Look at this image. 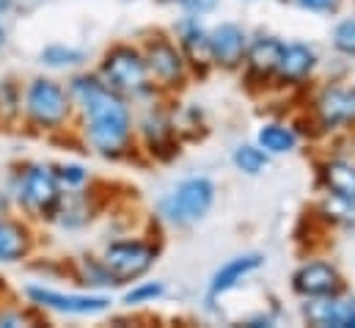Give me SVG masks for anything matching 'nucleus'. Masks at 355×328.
<instances>
[{"mask_svg": "<svg viewBox=\"0 0 355 328\" xmlns=\"http://www.w3.org/2000/svg\"><path fill=\"white\" fill-rule=\"evenodd\" d=\"M336 47L342 50V53H350L355 56V19H347V22H342L339 28H336Z\"/></svg>", "mask_w": 355, "mask_h": 328, "instance_id": "4be33fe9", "label": "nucleus"}, {"mask_svg": "<svg viewBox=\"0 0 355 328\" xmlns=\"http://www.w3.org/2000/svg\"><path fill=\"white\" fill-rule=\"evenodd\" d=\"M311 67H314V53H311L309 47H303V44H289V47H284L281 64H278V69H281L284 78L297 81V78L309 75Z\"/></svg>", "mask_w": 355, "mask_h": 328, "instance_id": "ddd939ff", "label": "nucleus"}, {"mask_svg": "<svg viewBox=\"0 0 355 328\" xmlns=\"http://www.w3.org/2000/svg\"><path fill=\"white\" fill-rule=\"evenodd\" d=\"M281 53H284V44L272 42V39H259L254 47H251V64L254 69L259 72H272L278 69L281 64Z\"/></svg>", "mask_w": 355, "mask_h": 328, "instance_id": "f3484780", "label": "nucleus"}, {"mask_svg": "<svg viewBox=\"0 0 355 328\" xmlns=\"http://www.w3.org/2000/svg\"><path fill=\"white\" fill-rule=\"evenodd\" d=\"M3 210H6V199H3V193H0V215H3Z\"/></svg>", "mask_w": 355, "mask_h": 328, "instance_id": "c85d7f7f", "label": "nucleus"}, {"mask_svg": "<svg viewBox=\"0 0 355 328\" xmlns=\"http://www.w3.org/2000/svg\"><path fill=\"white\" fill-rule=\"evenodd\" d=\"M190 11H209L215 6V0H182Z\"/></svg>", "mask_w": 355, "mask_h": 328, "instance_id": "393cba45", "label": "nucleus"}, {"mask_svg": "<svg viewBox=\"0 0 355 328\" xmlns=\"http://www.w3.org/2000/svg\"><path fill=\"white\" fill-rule=\"evenodd\" d=\"M320 110L328 124L347 122L350 116H355V94L347 88H334L320 99Z\"/></svg>", "mask_w": 355, "mask_h": 328, "instance_id": "f8f14e48", "label": "nucleus"}, {"mask_svg": "<svg viewBox=\"0 0 355 328\" xmlns=\"http://www.w3.org/2000/svg\"><path fill=\"white\" fill-rule=\"evenodd\" d=\"M309 320L317 326H334V328H355V301H322L306 306Z\"/></svg>", "mask_w": 355, "mask_h": 328, "instance_id": "9d476101", "label": "nucleus"}, {"mask_svg": "<svg viewBox=\"0 0 355 328\" xmlns=\"http://www.w3.org/2000/svg\"><path fill=\"white\" fill-rule=\"evenodd\" d=\"M22 199L31 210H39V213L53 210V204L58 202L55 177L47 168H31L25 174V182H22Z\"/></svg>", "mask_w": 355, "mask_h": 328, "instance_id": "0eeeda50", "label": "nucleus"}, {"mask_svg": "<svg viewBox=\"0 0 355 328\" xmlns=\"http://www.w3.org/2000/svg\"><path fill=\"white\" fill-rule=\"evenodd\" d=\"M234 163L240 165L245 174H259L267 165V155L257 147H240L234 152Z\"/></svg>", "mask_w": 355, "mask_h": 328, "instance_id": "6ab92c4d", "label": "nucleus"}, {"mask_svg": "<svg viewBox=\"0 0 355 328\" xmlns=\"http://www.w3.org/2000/svg\"><path fill=\"white\" fill-rule=\"evenodd\" d=\"M262 265V256L259 254H248V256H237V259H232L229 265H223L218 273H215V279H212V295H220V293H226V290H232L245 273H251V270H257Z\"/></svg>", "mask_w": 355, "mask_h": 328, "instance_id": "9b49d317", "label": "nucleus"}, {"mask_svg": "<svg viewBox=\"0 0 355 328\" xmlns=\"http://www.w3.org/2000/svg\"><path fill=\"white\" fill-rule=\"evenodd\" d=\"M28 110L39 124H61L67 116V97L50 81H36L28 91Z\"/></svg>", "mask_w": 355, "mask_h": 328, "instance_id": "20e7f679", "label": "nucleus"}, {"mask_svg": "<svg viewBox=\"0 0 355 328\" xmlns=\"http://www.w3.org/2000/svg\"><path fill=\"white\" fill-rule=\"evenodd\" d=\"M75 97L83 102L89 116V136L102 152H116L130 133V113L124 102L102 83L80 78L75 81Z\"/></svg>", "mask_w": 355, "mask_h": 328, "instance_id": "f257e3e1", "label": "nucleus"}, {"mask_svg": "<svg viewBox=\"0 0 355 328\" xmlns=\"http://www.w3.org/2000/svg\"><path fill=\"white\" fill-rule=\"evenodd\" d=\"M8 6H11V0H0V11H6Z\"/></svg>", "mask_w": 355, "mask_h": 328, "instance_id": "cd10ccee", "label": "nucleus"}, {"mask_svg": "<svg viewBox=\"0 0 355 328\" xmlns=\"http://www.w3.org/2000/svg\"><path fill=\"white\" fill-rule=\"evenodd\" d=\"M25 251H28V238H25V232H22L17 224L0 221V259L11 262V259H19Z\"/></svg>", "mask_w": 355, "mask_h": 328, "instance_id": "dca6fc26", "label": "nucleus"}, {"mask_svg": "<svg viewBox=\"0 0 355 328\" xmlns=\"http://www.w3.org/2000/svg\"><path fill=\"white\" fill-rule=\"evenodd\" d=\"M325 182L336 196L355 202V165L345 163V161L331 163L325 168Z\"/></svg>", "mask_w": 355, "mask_h": 328, "instance_id": "2eb2a0df", "label": "nucleus"}, {"mask_svg": "<svg viewBox=\"0 0 355 328\" xmlns=\"http://www.w3.org/2000/svg\"><path fill=\"white\" fill-rule=\"evenodd\" d=\"M42 61L50 64V67H72V64L83 61V53L80 50H67V47H47L42 53Z\"/></svg>", "mask_w": 355, "mask_h": 328, "instance_id": "aec40b11", "label": "nucleus"}, {"mask_svg": "<svg viewBox=\"0 0 355 328\" xmlns=\"http://www.w3.org/2000/svg\"><path fill=\"white\" fill-rule=\"evenodd\" d=\"M300 6H306V8H314V11H322V8H331L336 0H297Z\"/></svg>", "mask_w": 355, "mask_h": 328, "instance_id": "a878e982", "label": "nucleus"}, {"mask_svg": "<svg viewBox=\"0 0 355 328\" xmlns=\"http://www.w3.org/2000/svg\"><path fill=\"white\" fill-rule=\"evenodd\" d=\"M212 185L207 179H187L182 182L177 190L163 202V213L174 224H190L198 221L209 204H212Z\"/></svg>", "mask_w": 355, "mask_h": 328, "instance_id": "f03ea898", "label": "nucleus"}, {"mask_svg": "<svg viewBox=\"0 0 355 328\" xmlns=\"http://www.w3.org/2000/svg\"><path fill=\"white\" fill-rule=\"evenodd\" d=\"M163 293V287L160 284H146V287H138V290H132V293H127V304H141V301H149V298H157Z\"/></svg>", "mask_w": 355, "mask_h": 328, "instance_id": "5701e85b", "label": "nucleus"}, {"mask_svg": "<svg viewBox=\"0 0 355 328\" xmlns=\"http://www.w3.org/2000/svg\"><path fill=\"white\" fill-rule=\"evenodd\" d=\"M105 78L113 83L116 88H141L144 81H146V67L144 61L138 58L135 50L130 47H119L113 50L107 58H105Z\"/></svg>", "mask_w": 355, "mask_h": 328, "instance_id": "39448f33", "label": "nucleus"}, {"mask_svg": "<svg viewBox=\"0 0 355 328\" xmlns=\"http://www.w3.org/2000/svg\"><path fill=\"white\" fill-rule=\"evenodd\" d=\"M184 47L190 50V56L196 58V64L212 56V53H209V39H207V36H204L198 28H193V31L184 36Z\"/></svg>", "mask_w": 355, "mask_h": 328, "instance_id": "412c9836", "label": "nucleus"}, {"mask_svg": "<svg viewBox=\"0 0 355 328\" xmlns=\"http://www.w3.org/2000/svg\"><path fill=\"white\" fill-rule=\"evenodd\" d=\"M149 67L163 81H177L179 75H182V61H179L177 50L168 47V44H152V50H149Z\"/></svg>", "mask_w": 355, "mask_h": 328, "instance_id": "4468645a", "label": "nucleus"}, {"mask_svg": "<svg viewBox=\"0 0 355 328\" xmlns=\"http://www.w3.org/2000/svg\"><path fill=\"white\" fill-rule=\"evenodd\" d=\"M22 323H25L22 315H3L0 318V326H22Z\"/></svg>", "mask_w": 355, "mask_h": 328, "instance_id": "bb28decb", "label": "nucleus"}, {"mask_svg": "<svg viewBox=\"0 0 355 328\" xmlns=\"http://www.w3.org/2000/svg\"><path fill=\"white\" fill-rule=\"evenodd\" d=\"M295 290L309 298H325V295H336L342 290V279L331 265L314 262L295 273Z\"/></svg>", "mask_w": 355, "mask_h": 328, "instance_id": "423d86ee", "label": "nucleus"}, {"mask_svg": "<svg viewBox=\"0 0 355 328\" xmlns=\"http://www.w3.org/2000/svg\"><path fill=\"white\" fill-rule=\"evenodd\" d=\"M58 177H61L67 185H80V182L86 179V171H83L80 165H64Z\"/></svg>", "mask_w": 355, "mask_h": 328, "instance_id": "b1692460", "label": "nucleus"}, {"mask_svg": "<svg viewBox=\"0 0 355 328\" xmlns=\"http://www.w3.org/2000/svg\"><path fill=\"white\" fill-rule=\"evenodd\" d=\"M259 144H262V149H267V152L281 155V152H289V149L295 147V133L286 130V127L270 124V127H265V130L259 133Z\"/></svg>", "mask_w": 355, "mask_h": 328, "instance_id": "a211bd4d", "label": "nucleus"}, {"mask_svg": "<svg viewBox=\"0 0 355 328\" xmlns=\"http://www.w3.org/2000/svg\"><path fill=\"white\" fill-rule=\"evenodd\" d=\"M28 295L50 309L58 312H69V315H91V312H102L107 306V298H91V295H58L53 290H42V287H31Z\"/></svg>", "mask_w": 355, "mask_h": 328, "instance_id": "6e6552de", "label": "nucleus"}, {"mask_svg": "<svg viewBox=\"0 0 355 328\" xmlns=\"http://www.w3.org/2000/svg\"><path fill=\"white\" fill-rule=\"evenodd\" d=\"M155 251L144 243H113L105 251V268L116 279H138L152 268Z\"/></svg>", "mask_w": 355, "mask_h": 328, "instance_id": "7ed1b4c3", "label": "nucleus"}, {"mask_svg": "<svg viewBox=\"0 0 355 328\" xmlns=\"http://www.w3.org/2000/svg\"><path fill=\"white\" fill-rule=\"evenodd\" d=\"M209 53L218 64L234 67L245 53V33L237 25H220L209 36Z\"/></svg>", "mask_w": 355, "mask_h": 328, "instance_id": "1a4fd4ad", "label": "nucleus"}, {"mask_svg": "<svg viewBox=\"0 0 355 328\" xmlns=\"http://www.w3.org/2000/svg\"><path fill=\"white\" fill-rule=\"evenodd\" d=\"M0 42H3V28H0Z\"/></svg>", "mask_w": 355, "mask_h": 328, "instance_id": "c756f323", "label": "nucleus"}]
</instances>
